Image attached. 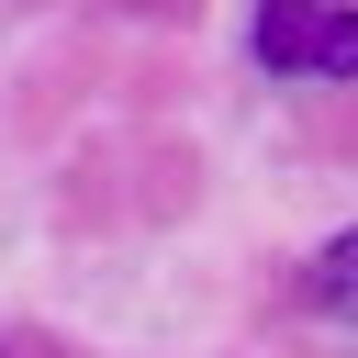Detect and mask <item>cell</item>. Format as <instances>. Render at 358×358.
Returning a JSON list of instances; mask_svg holds the SVG:
<instances>
[{
    "mask_svg": "<svg viewBox=\"0 0 358 358\" xmlns=\"http://www.w3.org/2000/svg\"><path fill=\"white\" fill-rule=\"evenodd\" d=\"M257 67H280V78H358V11L347 0H257Z\"/></svg>",
    "mask_w": 358,
    "mask_h": 358,
    "instance_id": "cell-1",
    "label": "cell"
},
{
    "mask_svg": "<svg viewBox=\"0 0 358 358\" xmlns=\"http://www.w3.org/2000/svg\"><path fill=\"white\" fill-rule=\"evenodd\" d=\"M313 302H324L336 324H358V235H336V246L313 257Z\"/></svg>",
    "mask_w": 358,
    "mask_h": 358,
    "instance_id": "cell-2",
    "label": "cell"
}]
</instances>
